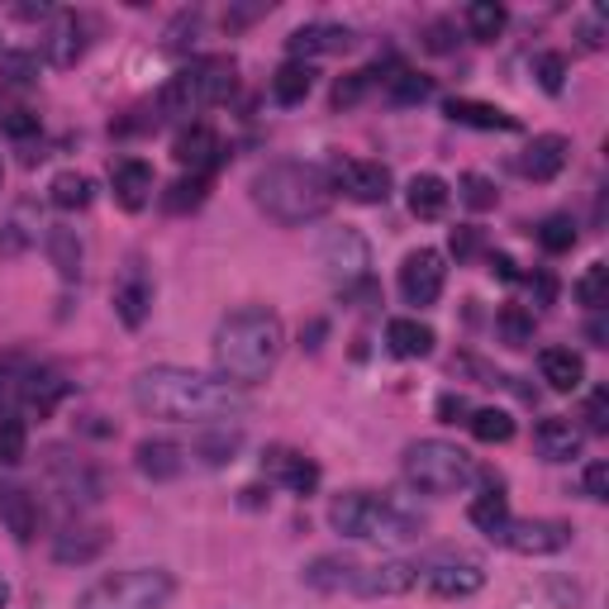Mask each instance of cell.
I'll use <instances>...</instances> for the list:
<instances>
[{"mask_svg":"<svg viewBox=\"0 0 609 609\" xmlns=\"http://www.w3.org/2000/svg\"><path fill=\"white\" fill-rule=\"evenodd\" d=\"M134 405L163 424H229L248 410V395L186 367H148L134 381Z\"/></svg>","mask_w":609,"mask_h":609,"instance_id":"cell-1","label":"cell"},{"mask_svg":"<svg viewBox=\"0 0 609 609\" xmlns=\"http://www.w3.org/2000/svg\"><path fill=\"white\" fill-rule=\"evenodd\" d=\"M286 348V324L277 310L267 304H244V310L224 314L215 329V372L229 386H258V381L271 376Z\"/></svg>","mask_w":609,"mask_h":609,"instance_id":"cell-2","label":"cell"},{"mask_svg":"<svg viewBox=\"0 0 609 609\" xmlns=\"http://www.w3.org/2000/svg\"><path fill=\"white\" fill-rule=\"evenodd\" d=\"M252 200H258V210L267 219L286 224V229H296V224H310L319 219L333 205V186L324 167L314 163H271L252 176Z\"/></svg>","mask_w":609,"mask_h":609,"instance_id":"cell-3","label":"cell"},{"mask_svg":"<svg viewBox=\"0 0 609 609\" xmlns=\"http://www.w3.org/2000/svg\"><path fill=\"white\" fill-rule=\"evenodd\" d=\"M329 524L339 528L343 538H362V543H414L424 534V519L414 509L386 500V495H367V491H352V495H339L329 505Z\"/></svg>","mask_w":609,"mask_h":609,"instance_id":"cell-4","label":"cell"},{"mask_svg":"<svg viewBox=\"0 0 609 609\" xmlns=\"http://www.w3.org/2000/svg\"><path fill=\"white\" fill-rule=\"evenodd\" d=\"M405 481L424 495H457L476 481V462L467 447H457V443L420 438L405 447Z\"/></svg>","mask_w":609,"mask_h":609,"instance_id":"cell-5","label":"cell"},{"mask_svg":"<svg viewBox=\"0 0 609 609\" xmlns=\"http://www.w3.org/2000/svg\"><path fill=\"white\" fill-rule=\"evenodd\" d=\"M229 95H234V62L229 58H200V62L182 68L163 86V95H157V110H163V115L190 120V115H200V110L229 101Z\"/></svg>","mask_w":609,"mask_h":609,"instance_id":"cell-6","label":"cell"},{"mask_svg":"<svg viewBox=\"0 0 609 609\" xmlns=\"http://www.w3.org/2000/svg\"><path fill=\"white\" fill-rule=\"evenodd\" d=\"M172 571L163 567H130V571H110L95 586L82 590L76 609H163L172 600Z\"/></svg>","mask_w":609,"mask_h":609,"instance_id":"cell-7","label":"cell"},{"mask_svg":"<svg viewBox=\"0 0 609 609\" xmlns=\"http://www.w3.org/2000/svg\"><path fill=\"white\" fill-rule=\"evenodd\" d=\"M420 581L434 590L438 600H467V596H476V590L486 586V567H481L476 557H467V553H438V557H429V562L420 567Z\"/></svg>","mask_w":609,"mask_h":609,"instance_id":"cell-8","label":"cell"},{"mask_svg":"<svg viewBox=\"0 0 609 609\" xmlns=\"http://www.w3.org/2000/svg\"><path fill=\"white\" fill-rule=\"evenodd\" d=\"M324 176H329L333 190H343V196L358 200V205H381V200L391 196V172L381 167V163H362V157H333Z\"/></svg>","mask_w":609,"mask_h":609,"instance_id":"cell-9","label":"cell"},{"mask_svg":"<svg viewBox=\"0 0 609 609\" xmlns=\"http://www.w3.org/2000/svg\"><path fill=\"white\" fill-rule=\"evenodd\" d=\"M500 543L519 557H553L571 543V524H562V519H509L500 528Z\"/></svg>","mask_w":609,"mask_h":609,"instance_id":"cell-10","label":"cell"},{"mask_svg":"<svg viewBox=\"0 0 609 609\" xmlns=\"http://www.w3.org/2000/svg\"><path fill=\"white\" fill-rule=\"evenodd\" d=\"M319 262L333 281H343V291L352 281H367V267H372V252H367V238L358 229H333L324 244H319Z\"/></svg>","mask_w":609,"mask_h":609,"instance_id":"cell-11","label":"cell"},{"mask_svg":"<svg viewBox=\"0 0 609 609\" xmlns=\"http://www.w3.org/2000/svg\"><path fill=\"white\" fill-rule=\"evenodd\" d=\"M443 277H447L443 252L420 248V252H410V258L400 262V296H405L410 304H434L443 296Z\"/></svg>","mask_w":609,"mask_h":609,"instance_id":"cell-12","label":"cell"},{"mask_svg":"<svg viewBox=\"0 0 609 609\" xmlns=\"http://www.w3.org/2000/svg\"><path fill=\"white\" fill-rule=\"evenodd\" d=\"M420 586V562H372V567H358L352 576V596L362 600H376V596H405V590Z\"/></svg>","mask_w":609,"mask_h":609,"instance_id":"cell-13","label":"cell"},{"mask_svg":"<svg viewBox=\"0 0 609 609\" xmlns=\"http://www.w3.org/2000/svg\"><path fill=\"white\" fill-rule=\"evenodd\" d=\"M148 310H153V277H148V271H143V262L134 258L130 267L120 271V281H115V314H120L124 329H143Z\"/></svg>","mask_w":609,"mask_h":609,"instance_id":"cell-14","label":"cell"},{"mask_svg":"<svg viewBox=\"0 0 609 609\" xmlns=\"http://www.w3.org/2000/svg\"><path fill=\"white\" fill-rule=\"evenodd\" d=\"M534 447L543 462H576L586 447V429H576L562 414H548V420H538V429H534Z\"/></svg>","mask_w":609,"mask_h":609,"instance_id":"cell-15","label":"cell"},{"mask_svg":"<svg viewBox=\"0 0 609 609\" xmlns=\"http://www.w3.org/2000/svg\"><path fill=\"white\" fill-rule=\"evenodd\" d=\"M358 43L352 39L348 24H300L291 39H286V48H291L296 62H310L319 53H348V48Z\"/></svg>","mask_w":609,"mask_h":609,"instance_id":"cell-16","label":"cell"},{"mask_svg":"<svg viewBox=\"0 0 609 609\" xmlns=\"http://www.w3.org/2000/svg\"><path fill=\"white\" fill-rule=\"evenodd\" d=\"M48 457H53V462H48V476H53V486H58V495L68 505H91L95 495H101L91 467H82V462L68 457V453H48Z\"/></svg>","mask_w":609,"mask_h":609,"instance_id":"cell-17","label":"cell"},{"mask_svg":"<svg viewBox=\"0 0 609 609\" xmlns=\"http://www.w3.org/2000/svg\"><path fill=\"white\" fill-rule=\"evenodd\" d=\"M110 186H115V200L120 210H143L153 200V167L138 163V157H120L110 167Z\"/></svg>","mask_w":609,"mask_h":609,"instance_id":"cell-18","label":"cell"},{"mask_svg":"<svg viewBox=\"0 0 609 609\" xmlns=\"http://www.w3.org/2000/svg\"><path fill=\"white\" fill-rule=\"evenodd\" d=\"M262 467L271 481H281L286 491H296V495H310L319 486V467L304 453H291V447H271V453L262 457Z\"/></svg>","mask_w":609,"mask_h":609,"instance_id":"cell-19","label":"cell"},{"mask_svg":"<svg viewBox=\"0 0 609 609\" xmlns=\"http://www.w3.org/2000/svg\"><path fill=\"white\" fill-rule=\"evenodd\" d=\"M567 157H571V143L562 134H543V138H534L524 148L519 172L528 176V182H553V176L567 167Z\"/></svg>","mask_w":609,"mask_h":609,"instance_id":"cell-20","label":"cell"},{"mask_svg":"<svg viewBox=\"0 0 609 609\" xmlns=\"http://www.w3.org/2000/svg\"><path fill=\"white\" fill-rule=\"evenodd\" d=\"M219 134L210 130V124H190V130H182L176 134V143H172V157L182 167H190V176H200L205 167H215L219 163Z\"/></svg>","mask_w":609,"mask_h":609,"instance_id":"cell-21","label":"cell"},{"mask_svg":"<svg viewBox=\"0 0 609 609\" xmlns=\"http://www.w3.org/2000/svg\"><path fill=\"white\" fill-rule=\"evenodd\" d=\"M134 457H138V472L148 481H172V476L186 472V447L172 443V438H143L134 447Z\"/></svg>","mask_w":609,"mask_h":609,"instance_id":"cell-22","label":"cell"},{"mask_svg":"<svg viewBox=\"0 0 609 609\" xmlns=\"http://www.w3.org/2000/svg\"><path fill=\"white\" fill-rule=\"evenodd\" d=\"M443 115L453 124H472V130H500V134H515L519 120L505 115L500 105H486V101H467V95H453V101H443Z\"/></svg>","mask_w":609,"mask_h":609,"instance_id":"cell-23","label":"cell"},{"mask_svg":"<svg viewBox=\"0 0 609 609\" xmlns=\"http://www.w3.org/2000/svg\"><path fill=\"white\" fill-rule=\"evenodd\" d=\"M86 24L76 20V14H62V20L48 29V39H43V53L53 68H76V58L86 53Z\"/></svg>","mask_w":609,"mask_h":609,"instance_id":"cell-24","label":"cell"},{"mask_svg":"<svg viewBox=\"0 0 609 609\" xmlns=\"http://www.w3.org/2000/svg\"><path fill=\"white\" fill-rule=\"evenodd\" d=\"M405 200H410V215H414V219H443L447 200H453V190H447L443 176H434V172H420V176H410Z\"/></svg>","mask_w":609,"mask_h":609,"instance_id":"cell-25","label":"cell"},{"mask_svg":"<svg viewBox=\"0 0 609 609\" xmlns=\"http://www.w3.org/2000/svg\"><path fill=\"white\" fill-rule=\"evenodd\" d=\"M538 372L553 391H576L586 381V362H581V352H571V348H543Z\"/></svg>","mask_w":609,"mask_h":609,"instance_id":"cell-26","label":"cell"},{"mask_svg":"<svg viewBox=\"0 0 609 609\" xmlns=\"http://www.w3.org/2000/svg\"><path fill=\"white\" fill-rule=\"evenodd\" d=\"M0 519H6V528L20 543L34 538V528H39V505H34V495H29L24 486H0Z\"/></svg>","mask_w":609,"mask_h":609,"instance_id":"cell-27","label":"cell"},{"mask_svg":"<svg viewBox=\"0 0 609 609\" xmlns=\"http://www.w3.org/2000/svg\"><path fill=\"white\" fill-rule=\"evenodd\" d=\"M105 548H110L105 528H68V534H58L53 557H58V562H95Z\"/></svg>","mask_w":609,"mask_h":609,"instance_id":"cell-28","label":"cell"},{"mask_svg":"<svg viewBox=\"0 0 609 609\" xmlns=\"http://www.w3.org/2000/svg\"><path fill=\"white\" fill-rule=\"evenodd\" d=\"M43 244H48V258H53L58 277H68V281L82 277V258H86V248H82V238H76V229H68V224H53Z\"/></svg>","mask_w":609,"mask_h":609,"instance_id":"cell-29","label":"cell"},{"mask_svg":"<svg viewBox=\"0 0 609 609\" xmlns=\"http://www.w3.org/2000/svg\"><path fill=\"white\" fill-rule=\"evenodd\" d=\"M386 348L395 352V358H429V352H434V329L420 324V319H391Z\"/></svg>","mask_w":609,"mask_h":609,"instance_id":"cell-30","label":"cell"},{"mask_svg":"<svg viewBox=\"0 0 609 609\" xmlns=\"http://www.w3.org/2000/svg\"><path fill=\"white\" fill-rule=\"evenodd\" d=\"M62 395H68V381H62L53 367H34V372H29V381H24V410H34L39 420H43V414L58 410Z\"/></svg>","mask_w":609,"mask_h":609,"instance_id":"cell-31","label":"cell"},{"mask_svg":"<svg viewBox=\"0 0 609 609\" xmlns=\"http://www.w3.org/2000/svg\"><path fill=\"white\" fill-rule=\"evenodd\" d=\"M362 562H352V557H314L310 567H304V586L314 590H352V576H358Z\"/></svg>","mask_w":609,"mask_h":609,"instance_id":"cell-32","label":"cell"},{"mask_svg":"<svg viewBox=\"0 0 609 609\" xmlns=\"http://www.w3.org/2000/svg\"><path fill=\"white\" fill-rule=\"evenodd\" d=\"M310 91H314V68H310V62L291 58V62H281V68H277V76H271V95H277L281 105H300Z\"/></svg>","mask_w":609,"mask_h":609,"instance_id":"cell-33","label":"cell"},{"mask_svg":"<svg viewBox=\"0 0 609 609\" xmlns=\"http://www.w3.org/2000/svg\"><path fill=\"white\" fill-rule=\"evenodd\" d=\"M238 447H244V434L229 424H219L215 434H200L196 443H190V457H200L205 467H224V462L238 457Z\"/></svg>","mask_w":609,"mask_h":609,"instance_id":"cell-34","label":"cell"},{"mask_svg":"<svg viewBox=\"0 0 609 609\" xmlns=\"http://www.w3.org/2000/svg\"><path fill=\"white\" fill-rule=\"evenodd\" d=\"M505 24H509V10L495 6V0H472V6H467V34L476 43H495Z\"/></svg>","mask_w":609,"mask_h":609,"instance_id":"cell-35","label":"cell"},{"mask_svg":"<svg viewBox=\"0 0 609 609\" xmlns=\"http://www.w3.org/2000/svg\"><path fill=\"white\" fill-rule=\"evenodd\" d=\"M91 176H82V172H58L53 176V186H48V200L58 205V210H86L91 205Z\"/></svg>","mask_w":609,"mask_h":609,"instance_id":"cell-36","label":"cell"},{"mask_svg":"<svg viewBox=\"0 0 609 609\" xmlns=\"http://www.w3.org/2000/svg\"><path fill=\"white\" fill-rule=\"evenodd\" d=\"M29 372H34V367H29L24 358H0V414H14L24 405V381H29Z\"/></svg>","mask_w":609,"mask_h":609,"instance_id":"cell-37","label":"cell"},{"mask_svg":"<svg viewBox=\"0 0 609 609\" xmlns=\"http://www.w3.org/2000/svg\"><path fill=\"white\" fill-rule=\"evenodd\" d=\"M467 519L481 528L486 538H500V528L509 524V500L500 491H486V495H476L472 509H467Z\"/></svg>","mask_w":609,"mask_h":609,"instance_id":"cell-38","label":"cell"},{"mask_svg":"<svg viewBox=\"0 0 609 609\" xmlns=\"http://www.w3.org/2000/svg\"><path fill=\"white\" fill-rule=\"evenodd\" d=\"M29 453V429L20 414H0V467H20Z\"/></svg>","mask_w":609,"mask_h":609,"instance_id":"cell-39","label":"cell"},{"mask_svg":"<svg viewBox=\"0 0 609 609\" xmlns=\"http://www.w3.org/2000/svg\"><path fill=\"white\" fill-rule=\"evenodd\" d=\"M467 429L481 443H509V438H515V420H509L505 410H472Z\"/></svg>","mask_w":609,"mask_h":609,"instance_id":"cell-40","label":"cell"},{"mask_svg":"<svg viewBox=\"0 0 609 609\" xmlns=\"http://www.w3.org/2000/svg\"><path fill=\"white\" fill-rule=\"evenodd\" d=\"M0 130H6L10 138H29L39 130V115L24 101H14V95H0Z\"/></svg>","mask_w":609,"mask_h":609,"instance_id":"cell-41","label":"cell"},{"mask_svg":"<svg viewBox=\"0 0 609 609\" xmlns=\"http://www.w3.org/2000/svg\"><path fill=\"white\" fill-rule=\"evenodd\" d=\"M576 300H581L586 310H605V304H609V267L605 262L586 267V277L576 281Z\"/></svg>","mask_w":609,"mask_h":609,"instance_id":"cell-42","label":"cell"},{"mask_svg":"<svg viewBox=\"0 0 609 609\" xmlns=\"http://www.w3.org/2000/svg\"><path fill=\"white\" fill-rule=\"evenodd\" d=\"M538 244L548 252H571L576 248V219L571 215H548L538 224Z\"/></svg>","mask_w":609,"mask_h":609,"instance_id":"cell-43","label":"cell"},{"mask_svg":"<svg viewBox=\"0 0 609 609\" xmlns=\"http://www.w3.org/2000/svg\"><path fill=\"white\" fill-rule=\"evenodd\" d=\"M434 95V82L429 76H420V72H395L391 76V105H420V101H429Z\"/></svg>","mask_w":609,"mask_h":609,"instance_id":"cell-44","label":"cell"},{"mask_svg":"<svg viewBox=\"0 0 609 609\" xmlns=\"http://www.w3.org/2000/svg\"><path fill=\"white\" fill-rule=\"evenodd\" d=\"M500 333H505V343L509 348H524V343H534V314L519 310V304H509V310H500Z\"/></svg>","mask_w":609,"mask_h":609,"instance_id":"cell-45","label":"cell"},{"mask_svg":"<svg viewBox=\"0 0 609 609\" xmlns=\"http://www.w3.org/2000/svg\"><path fill=\"white\" fill-rule=\"evenodd\" d=\"M200 200H205V176H190V182H176V186H167V196H163V205H167L172 215L196 210Z\"/></svg>","mask_w":609,"mask_h":609,"instance_id":"cell-46","label":"cell"},{"mask_svg":"<svg viewBox=\"0 0 609 609\" xmlns=\"http://www.w3.org/2000/svg\"><path fill=\"white\" fill-rule=\"evenodd\" d=\"M34 244V229H24V210H14L6 224H0V258H14Z\"/></svg>","mask_w":609,"mask_h":609,"instance_id":"cell-47","label":"cell"},{"mask_svg":"<svg viewBox=\"0 0 609 609\" xmlns=\"http://www.w3.org/2000/svg\"><path fill=\"white\" fill-rule=\"evenodd\" d=\"M372 68L367 72H348V76H339V86H333V110H352L367 95V86H372Z\"/></svg>","mask_w":609,"mask_h":609,"instance_id":"cell-48","label":"cell"},{"mask_svg":"<svg viewBox=\"0 0 609 609\" xmlns=\"http://www.w3.org/2000/svg\"><path fill=\"white\" fill-rule=\"evenodd\" d=\"M0 76H6L10 86L39 82V58H29V53H0Z\"/></svg>","mask_w":609,"mask_h":609,"instance_id":"cell-49","label":"cell"},{"mask_svg":"<svg viewBox=\"0 0 609 609\" xmlns=\"http://www.w3.org/2000/svg\"><path fill=\"white\" fill-rule=\"evenodd\" d=\"M534 76H538V86H543V91L557 95V91H562V82H567V58H562V53H538Z\"/></svg>","mask_w":609,"mask_h":609,"instance_id":"cell-50","label":"cell"},{"mask_svg":"<svg viewBox=\"0 0 609 609\" xmlns=\"http://www.w3.org/2000/svg\"><path fill=\"white\" fill-rule=\"evenodd\" d=\"M462 200H467L472 205V210H491V205H495V186L486 182V176H462Z\"/></svg>","mask_w":609,"mask_h":609,"instance_id":"cell-51","label":"cell"},{"mask_svg":"<svg viewBox=\"0 0 609 609\" xmlns=\"http://www.w3.org/2000/svg\"><path fill=\"white\" fill-rule=\"evenodd\" d=\"M586 429L590 434H609V391L605 386L586 400Z\"/></svg>","mask_w":609,"mask_h":609,"instance_id":"cell-52","label":"cell"},{"mask_svg":"<svg viewBox=\"0 0 609 609\" xmlns=\"http://www.w3.org/2000/svg\"><path fill=\"white\" fill-rule=\"evenodd\" d=\"M581 486H586V495L590 500H609V462H590L586 467V476H581Z\"/></svg>","mask_w":609,"mask_h":609,"instance_id":"cell-53","label":"cell"},{"mask_svg":"<svg viewBox=\"0 0 609 609\" xmlns=\"http://www.w3.org/2000/svg\"><path fill=\"white\" fill-rule=\"evenodd\" d=\"M424 48H429V53H453V48H457V24H447V20L429 24V34H424Z\"/></svg>","mask_w":609,"mask_h":609,"instance_id":"cell-54","label":"cell"},{"mask_svg":"<svg viewBox=\"0 0 609 609\" xmlns=\"http://www.w3.org/2000/svg\"><path fill=\"white\" fill-rule=\"evenodd\" d=\"M467 414H472L467 395H453V391L438 395V420H443V424H457V420H467Z\"/></svg>","mask_w":609,"mask_h":609,"instance_id":"cell-55","label":"cell"},{"mask_svg":"<svg viewBox=\"0 0 609 609\" xmlns=\"http://www.w3.org/2000/svg\"><path fill=\"white\" fill-rule=\"evenodd\" d=\"M258 14H271V0H258V6H238V10H229V29H238V24H248V20H258Z\"/></svg>","mask_w":609,"mask_h":609,"instance_id":"cell-56","label":"cell"},{"mask_svg":"<svg viewBox=\"0 0 609 609\" xmlns=\"http://www.w3.org/2000/svg\"><path fill=\"white\" fill-rule=\"evenodd\" d=\"M528 286H534V304H553V296H557V281L548 277V271H538V277L528 281Z\"/></svg>","mask_w":609,"mask_h":609,"instance_id":"cell-57","label":"cell"},{"mask_svg":"<svg viewBox=\"0 0 609 609\" xmlns=\"http://www.w3.org/2000/svg\"><path fill=\"white\" fill-rule=\"evenodd\" d=\"M476 244H481L476 229H462V234H453V252H457V258H472Z\"/></svg>","mask_w":609,"mask_h":609,"instance_id":"cell-58","label":"cell"},{"mask_svg":"<svg viewBox=\"0 0 609 609\" xmlns=\"http://www.w3.org/2000/svg\"><path fill=\"white\" fill-rule=\"evenodd\" d=\"M491 271H495V277H500V281H519L515 258H505V252H495V258H491Z\"/></svg>","mask_w":609,"mask_h":609,"instance_id":"cell-59","label":"cell"},{"mask_svg":"<svg viewBox=\"0 0 609 609\" xmlns=\"http://www.w3.org/2000/svg\"><path fill=\"white\" fill-rule=\"evenodd\" d=\"M6 600H10V586H6V576H0V609H6Z\"/></svg>","mask_w":609,"mask_h":609,"instance_id":"cell-60","label":"cell"}]
</instances>
